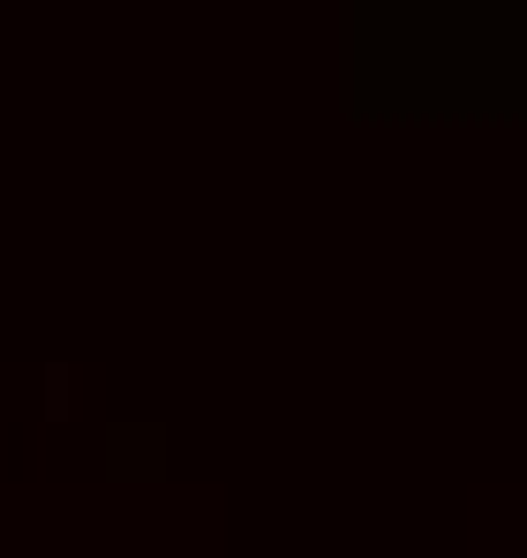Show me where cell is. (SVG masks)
Segmentation results:
<instances>
[{"instance_id":"obj_2","label":"cell","mask_w":527,"mask_h":558,"mask_svg":"<svg viewBox=\"0 0 527 558\" xmlns=\"http://www.w3.org/2000/svg\"><path fill=\"white\" fill-rule=\"evenodd\" d=\"M167 468H174V430L167 423H151V415H113L106 430H98V475L106 483H167Z\"/></svg>"},{"instance_id":"obj_3","label":"cell","mask_w":527,"mask_h":558,"mask_svg":"<svg viewBox=\"0 0 527 558\" xmlns=\"http://www.w3.org/2000/svg\"><path fill=\"white\" fill-rule=\"evenodd\" d=\"M38 415L53 430H69V415H76V363L69 355H46V371H38Z\"/></svg>"},{"instance_id":"obj_1","label":"cell","mask_w":527,"mask_h":558,"mask_svg":"<svg viewBox=\"0 0 527 558\" xmlns=\"http://www.w3.org/2000/svg\"><path fill=\"white\" fill-rule=\"evenodd\" d=\"M369 61L377 98H452V92H490V31H444L438 15H384V31L354 38Z\"/></svg>"}]
</instances>
